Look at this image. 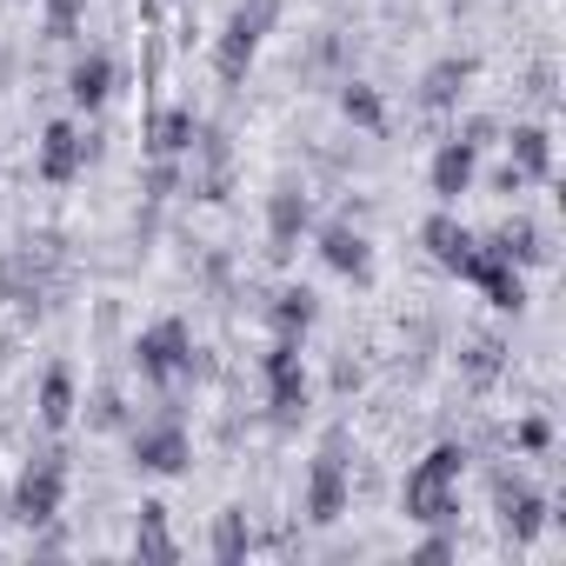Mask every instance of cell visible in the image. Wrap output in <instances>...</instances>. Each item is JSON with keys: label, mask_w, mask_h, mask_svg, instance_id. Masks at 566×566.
I'll use <instances>...</instances> for the list:
<instances>
[{"label": "cell", "mask_w": 566, "mask_h": 566, "mask_svg": "<svg viewBox=\"0 0 566 566\" xmlns=\"http://www.w3.org/2000/svg\"><path fill=\"white\" fill-rule=\"evenodd\" d=\"M273 14H280V0H240V8L227 14V28H220V41H213V74H220L227 87L247 81V67H253V54H260V41H266Z\"/></svg>", "instance_id": "obj_1"}, {"label": "cell", "mask_w": 566, "mask_h": 566, "mask_svg": "<svg viewBox=\"0 0 566 566\" xmlns=\"http://www.w3.org/2000/svg\"><path fill=\"white\" fill-rule=\"evenodd\" d=\"M193 140H200L193 107H154L147 114V154L154 160H180V154H193Z\"/></svg>", "instance_id": "obj_12"}, {"label": "cell", "mask_w": 566, "mask_h": 566, "mask_svg": "<svg viewBox=\"0 0 566 566\" xmlns=\"http://www.w3.org/2000/svg\"><path fill=\"white\" fill-rule=\"evenodd\" d=\"M473 167H480V147L453 134V140H440V154H433L427 180H433V193H440V200H460V193L473 187Z\"/></svg>", "instance_id": "obj_15"}, {"label": "cell", "mask_w": 566, "mask_h": 566, "mask_svg": "<svg viewBox=\"0 0 566 566\" xmlns=\"http://www.w3.org/2000/svg\"><path fill=\"white\" fill-rule=\"evenodd\" d=\"M247 546H253L247 513H240V506H227V513L213 520V559H247Z\"/></svg>", "instance_id": "obj_24"}, {"label": "cell", "mask_w": 566, "mask_h": 566, "mask_svg": "<svg viewBox=\"0 0 566 566\" xmlns=\"http://www.w3.org/2000/svg\"><path fill=\"white\" fill-rule=\"evenodd\" d=\"M460 280H480V294H486L500 314H520V307H526V273H520L513 260H500L486 240H473V253H467Z\"/></svg>", "instance_id": "obj_5"}, {"label": "cell", "mask_w": 566, "mask_h": 566, "mask_svg": "<svg viewBox=\"0 0 566 566\" xmlns=\"http://www.w3.org/2000/svg\"><path fill=\"white\" fill-rule=\"evenodd\" d=\"M340 513H347V433L334 427V433L321 440V460H314V473H307V520L334 526Z\"/></svg>", "instance_id": "obj_3"}, {"label": "cell", "mask_w": 566, "mask_h": 566, "mask_svg": "<svg viewBox=\"0 0 566 566\" xmlns=\"http://www.w3.org/2000/svg\"><path fill=\"white\" fill-rule=\"evenodd\" d=\"M400 506H407V520H420V526H447L453 513H460V480H447V473H433L427 460L407 473V486H400Z\"/></svg>", "instance_id": "obj_6"}, {"label": "cell", "mask_w": 566, "mask_h": 566, "mask_svg": "<svg viewBox=\"0 0 566 566\" xmlns=\"http://www.w3.org/2000/svg\"><path fill=\"white\" fill-rule=\"evenodd\" d=\"M174 187H180V167H174V160H154V167H147V200H167Z\"/></svg>", "instance_id": "obj_27"}, {"label": "cell", "mask_w": 566, "mask_h": 566, "mask_svg": "<svg viewBox=\"0 0 566 566\" xmlns=\"http://www.w3.org/2000/svg\"><path fill=\"white\" fill-rule=\"evenodd\" d=\"M81 167H87V134H81V127H67V120H54V127L41 134V180L67 187Z\"/></svg>", "instance_id": "obj_13"}, {"label": "cell", "mask_w": 566, "mask_h": 566, "mask_svg": "<svg viewBox=\"0 0 566 566\" xmlns=\"http://www.w3.org/2000/svg\"><path fill=\"white\" fill-rule=\"evenodd\" d=\"M506 147H513V160H506V167H513L520 180H546V174H553V134H546L539 120L513 127V134H506Z\"/></svg>", "instance_id": "obj_16"}, {"label": "cell", "mask_w": 566, "mask_h": 566, "mask_svg": "<svg viewBox=\"0 0 566 566\" xmlns=\"http://www.w3.org/2000/svg\"><path fill=\"white\" fill-rule=\"evenodd\" d=\"M460 140H473V147H486V140H493V120H486V114H473V120L460 127Z\"/></svg>", "instance_id": "obj_31"}, {"label": "cell", "mask_w": 566, "mask_h": 566, "mask_svg": "<svg viewBox=\"0 0 566 566\" xmlns=\"http://www.w3.org/2000/svg\"><path fill=\"white\" fill-rule=\"evenodd\" d=\"M307 220H314V207H307V193H301V187H273V193H266V240H273V253H280V260L301 247Z\"/></svg>", "instance_id": "obj_10"}, {"label": "cell", "mask_w": 566, "mask_h": 566, "mask_svg": "<svg viewBox=\"0 0 566 566\" xmlns=\"http://www.w3.org/2000/svg\"><path fill=\"white\" fill-rule=\"evenodd\" d=\"M486 247H493L500 260H513V266H533V260H546V233H539L526 213H513L500 233H486Z\"/></svg>", "instance_id": "obj_18"}, {"label": "cell", "mask_w": 566, "mask_h": 566, "mask_svg": "<svg viewBox=\"0 0 566 566\" xmlns=\"http://www.w3.org/2000/svg\"><path fill=\"white\" fill-rule=\"evenodd\" d=\"M266 400L280 420H294V407H307V367H301V340L280 334L266 347Z\"/></svg>", "instance_id": "obj_7"}, {"label": "cell", "mask_w": 566, "mask_h": 566, "mask_svg": "<svg viewBox=\"0 0 566 566\" xmlns=\"http://www.w3.org/2000/svg\"><path fill=\"white\" fill-rule=\"evenodd\" d=\"M266 314H273V334H287V340H301V334L314 327V314H321V301H314L307 287H280Z\"/></svg>", "instance_id": "obj_21"}, {"label": "cell", "mask_w": 566, "mask_h": 566, "mask_svg": "<svg viewBox=\"0 0 566 566\" xmlns=\"http://www.w3.org/2000/svg\"><path fill=\"white\" fill-rule=\"evenodd\" d=\"M134 467H147V473H180V467H187V427H180L174 413L134 427Z\"/></svg>", "instance_id": "obj_8"}, {"label": "cell", "mask_w": 566, "mask_h": 566, "mask_svg": "<svg viewBox=\"0 0 566 566\" xmlns=\"http://www.w3.org/2000/svg\"><path fill=\"white\" fill-rule=\"evenodd\" d=\"M134 559H147V566H174V559H180V546H174V533H167V506H160V500H147V506H140Z\"/></svg>", "instance_id": "obj_17"}, {"label": "cell", "mask_w": 566, "mask_h": 566, "mask_svg": "<svg viewBox=\"0 0 566 566\" xmlns=\"http://www.w3.org/2000/svg\"><path fill=\"white\" fill-rule=\"evenodd\" d=\"M67 94H74V107H101L114 94V61L107 54H81L74 74H67Z\"/></svg>", "instance_id": "obj_19"}, {"label": "cell", "mask_w": 566, "mask_h": 566, "mask_svg": "<svg viewBox=\"0 0 566 566\" xmlns=\"http://www.w3.org/2000/svg\"><path fill=\"white\" fill-rule=\"evenodd\" d=\"M41 420L48 427H67L74 420V374L67 367H48V380H41Z\"/></svg>", "instance_id": "obj_23"}, {"label": "cell", "mask_w": 566, "mask_h": 566, "mask_svg": "<svg viewBox=\"0 0 566 566\" xmlns=\"http://www.w3.org/2000/svg\"><path fill=\"white\" fill-rule=\"evenodd\" d=\"M420 240H427V247H433V260H440V266H453V273H460V266H467V253H473V233H467L453 213H433V220L420 227Z\"/></svg>", "instance_id": "obj_20"}, {"label": "cell", "mask_w": 566, "mask_h": 566, "mask_svg": "<svg viewBox=\"0 0 566 566\" xmlns=\"http://www.w3.org/2000/svg\"><path fill=\"white\" fill-rule=\"evenodd\" d=\"M94 427H120V394H101L94 400Z\"/></svg>", "instance_id": "obj_30"}, {"label": "cell", "mask_w": 566, "mask_h": 566, "mask_svg": "<svg viewBox=\"0 0 566 566\" xmlns=\"http://www.w3.org/2000/svg\"><path fill=\"white\" fill-rule=\"evenodd\" d=\"M340 114H347L354 127H367V134H380V127H387V101H380L367 81H347V87H340Z\"/></svg>", "instance_id": "obj_22"}, {"label": "cell", "mask_w": 566, "mask_h": 566, "mask_svg": "<svg viewBox=\"0 0 566 566\" xmlns=\"http://www.w3.org/2000/svg\"><path fill=\"white\" fill-rule=\"evenodd\" d=\"M480 67H473V54H447V61H433L427 74H420V107L427 114H447L460 94H467V81H473Z\"/></svg>", "instance_id": "obj_14"}, {"label": "cell", "mask_w": 566, "mask_h": 566, "mask_svg": "<svg viewBox=\"0 0 566 566\" xmlns=\"http://www.w3.org/2000/svg\"><path fill=\"white\" fill-rule=\"evenodd\" d=\"M493 506H500V526L526 546V539H539V526H546V500L526 486V480H513V473H500L493 480Z\"/></svg>", "instance_id": "obj_9"}, {"label": "cell", "mask_w": 566, "mask_h": 566, "mask_svg": "<svg viewBox=\"0 0 566 566\" xmlns=\"http://www.w3.org/2000/svg\"><path fill=\"white\" fill-rule=\"evenodd\" d=\"M61 493H67V460L61 453H34L21 486H14V520L21 526H48L61 513Z\"/></svg>", "instance_id": "obj_2"}, {"label": "cell", "mask_w": 566, "mask_h": 566, "mask_svg": "<svg viewBox=\"0 0 566 566\" xmlns=\"http://www.w3.org/2000/svg\"><path fill=\"white\" fill-rule=\"evenodd\" d=\"M81 14H87V0H48V41H74Z\"/></svg>", "instance_id": "obj_26"}, {"label": "cell", "mask_w": 566, "mask_h": 566, "mask_svg": "<svg viewBox=\"0 0 566 566\" xmlns=\"http://www.w3.org/2000/svg\"><path fill=\"white\" fill-rule=\"evenodd\" d=\"M321 260L334 266V273H347V280H374V247H367V233L360 227H347V220H334L327 233H321Z\"/></svg>", "instance_id": "obj_11"}, {"label": "cell", "mask_w": 566, "mask_h": 566, "mask_svg": "<svg viewBox=\"0 0 566 566\" xmlns=\"http://www.w3.org/2000/svg\"><path fill=\"white\" fill-rule=\"evenodd\" d=\"M413 559H420V566H440V559H453V539H447V533H433V539H427Z\"/></svg>", "instance_id": "obj_29"}, {"label": "cell", "mask_w": 566, "mask_h": 566, "mask_svg": "<svg viewBox=\"0 0 566 566\" xmlns=\"http://www.w3.org/2000/svg\"><path fill=\"white\" fill-rule=\"evenodd\" d=\"M520 447H526V453H546V447H553V427H546L539 413H533V420H520Z\"/></svg>", "instance_id": "obj_28"}, {"label": "cell", "mask_w": 566, "mask_h": 566, "mask_svg": "<svg viewBox=\"0 0 566 566\" xmlns=\"http://www.w3.org/2000/svg\"><path fill=\"white\" fill-rule=\"evenodd\" d=\"M134 360H140L147 380H180V374H193V334H187V321H154V327L140 334Z\"/></svg>", "instance_id": "obj_4"}, {"label": "cell", "mask_w": 566, "mask_h": 566, "mask_svg": "<svg viewBox=\"0 0 566 566\" xmlns=\"http://www.w3.org/2000/svg\"><path fill=\"white\" fill-rule=\"evenodd\" d=\"M500 354H506V347H500L493 334H480V340L467 347V380H473V387H486V380H500Z\"/></svg>", "instance_id": "obj_25"}]
</instances>
